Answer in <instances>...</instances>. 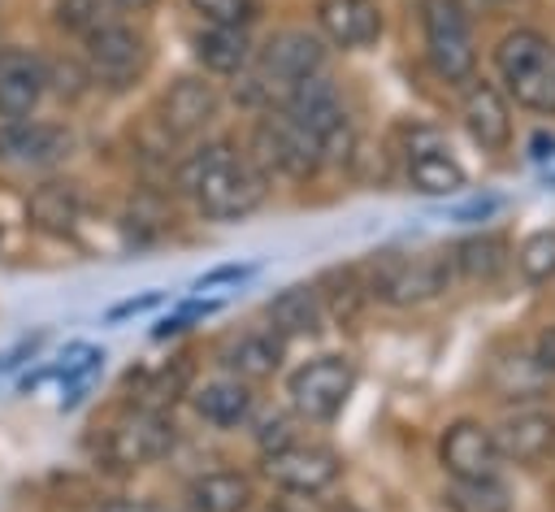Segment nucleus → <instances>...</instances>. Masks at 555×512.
<instances>
[{"label":"nucleus","mask_w":555,"mask_h":512,"mask_svg":"<svg viewBox=\"0 0 555 512\" xmlns=\"http://www.w3.org/2000/svg\"><path fill=\"white\" fill-rule=\"evenodd\" d=\"M278 364H282V338H273L269 330L234 334L221 347V369L243 377V382H264V377L278 373Z\"/></svg>","instance_id":"nucleus-24"},{"label":"nucleus","mask_w":555,"mask_h":512,"mask_svg":"<svg viewBox=\"0 0 555 512\" xmlns=\"http://www.w3.org/2000/svg\"><path fill=\"white\" fill-rule=\"evenodd\" d=\"M264 477L291 495H321L343 477V456L325 443H286L278 451H264Z\"/></svg>","instance_id":"nucleus-12"},{"label":"nucleus","mask_w":555,"mask_h":512,"mask_svg":"<svg viewBox=\"0 0 555 512\" xmlns=\"http://www.w3.org/2000/svg\"><path fill=\"white\" fill-rule=\"evenodd\" d=\"M56 22L65 30H74V35H91L100 22H108L104 17V0H61L56 4Z\"/></svg>","instance_id":"nucleus-34"},{"label":"nucleus","mask_w":555,"mask_h":512,"mask_svg":"<svg viewBox=\"0 0 555 512\" xmlns=\"http://www.w3.org/2000/svg\"><path fill=\"white\" fill-rule=\"evenodd\" d=\"M460 121H464L468 139H473L481 152H490V156L507 152L512 139H516L512 100H507V95L499 91V82H490V78H468V82L460 87Z\"/></svg>","instance_id":"nucleus-13"},{"label":"nucleus","mask_w":555,"mask_h":512,"mask_svg":"<svg viewBox=\"0 0 555 512\" xmlns=\"http://www.w3.org/2000/svg\"><path fill=\"white\" fill-rule=\"evenodd\" d=\"M48 91V65L26 48H0V117L26 121Z\"/></svg>","instance_id":"nucleus-17"},{"label":"nucleus","mask_w":555,"mask_h":512,"mask_svg":"<svg viewBox=\"0 0 555 512\" xmlns=\"http://www.w3.org/2000/svg\"><path fill=\"white\" fill-rule=\"evenodd\" d=\"M542 182H546V187H551V191H555V165H551V169H546V174H542Z\"/></svg>","instance_id":"nucleus-45"},{"label":"nucleus","mask_w":555,"mask_h":512,"mask_svg":"<svg viewBox=\"0 0 555 512\" xmlns=\"http://www.w3.org/2000/svg\"><path fill=\"white\" fill-rule=\"evenodd\" d=\"M251 273H256V265H217V269L195 278V291H212V286H225V282H247Z\"/></svg>","instance_id":"nucleus-37"},{"label":"nucleus","mask_w":555,"mask_h":512,"mask_svg":"<svg viewBox=\"0 0 555 512\" xmlns=\"http://www.w3.org/2000/svg\"><path fill=\"white\" fill-rule=\"evenodd\" d=\"M264 321H269L264 330H269L273 338H312V334L321 330V321H325V308H321L317 286L295 282V286L278 291V295L264 304Z\"/></svg>","instance_id":"nucleus-20"},{"label":"nucleus","mask_w":555,"mask_h":512,"mask_svg":"<svg viewBox=\"0 0 555 512\" xmlns=\"http://www.w3.org/2000/svg\"><path fill=\"white\" fill-rule=\"evenodd\" d=\"M499 456L520 469H542L555 456V412L542 404H516L494 425Z\"/></svg>","instance_id":"nucleus-14"},{"label":"nucleus","mask_w":555,"mask_h":512,"mask_svg":"<svg viewBox=\"0 0 555 512\" xmlns=\"http://www.w3.org/2000/svg\"><path fill=\"white\" fill-rule=\"evenodd\" d=\"M264 174H286L295 182L312 178L321 169V143L282 108H264L251 126V152H247Z\"/></svg>","instance_id":"nucleus-8"},{"label":"nucleus","mask_w":555,"mask_h":512,"mask_svg":"<svg viewBox=\"0 0 555 512\" xmlns=\"http://www.w3.org/2000/svg\"><path fill=\"white\" fill-rule=\"evenodd\" d=\"M334 512H360V508H356V503H338Z\"/></svg>","instance_id":"nucleus-46"},{"label":"nucleus","mask_w":555,"mask_h":512,"mask_svg":"<svg viewBox=\"0 0 555 512\" xmlns=\"http://www.w3.org/2000/svg\"><path fill=\"white\" fill-rule=\"evenodd\" d=\"M416 22L425 65L438 82L464 87L468 78H477V39L460 0H416Z\"/></svg>","instance_id":"nucleus-4"},{"label":"nucleus","mask_w":555,"mask_h":512,"mask_svg":"<svg viewBox=\"0 0 555 512\" xmlns=\"http://www.w3.org/2000/svg\"><path fill=\"white\" fill-rule=\"evenodd\" d=\"M512 265H516V273H520L529 286L555 282V230H533V234H525L520 247L512 252Z\"/></svg>","instance_id":"nucleus-29"},{"label":"nucleus","mask_w":555,"mask_h":512,"mask_svg":"<svg viewBox=\"0 0 555 512\" xmlns=\"http://www.w3.org/2000/svg\"><path fill=\"white\" fill-rule=\"evenodd\" d=\"M403 178L421 195H455L468 187L464 161L451 152V143L434 126H412L403 143Z\"/></svg>","instance_id":"nucleus-10"},{"label":"nucleus","mask_w":555,"mask_h":512,"mask_svg":"<svg viewBox=\"0 0 555 512\" xmlns=\"http://www.w3.org/2000/svg\"><path fill=\"white\" fill-rule=\"evenodd\" d=\"M186 4L204 26H243V30H251V22L260 17V0H186Z\"/></svg>","instance_id":"nucleus-33"},{"label":"nucleus","mask_w":555,"mask_h":512,"mask_svg":"<svg viewBox=\"0 0 555 512\" xmlns=\"http://www.w3.org/2000/svg\"><path fill=\"white\" fill-rule=\"evenodd\" d=\"M360 278L369 299L412 308V304L438 299L460 273H455L451 247H438V252H373L360 265Z\"/></svg>","instance_id":"nucleus-3"},{"label":"nucleus","mask_w":555,"mask_h":512,"mask_svg":"<svg viewBox=\"0 0 555 512\" xmlns=\"http://www.w3.org/2000/svg\"><path fill=\"white\" fill-rule=\"evenodd\" d=\"M351 391H356V364L343 351H321V356L304 360L299 369H291V377H286L291 408L317 425L334 421L347 408Z\"/></svg>","instance_id":"nucleus-6"},{"label":"nucleus","mask_w":555,"mask_h":512,"mask_svg":"<svg viewBox=\"0 0 555 512\" xmlns=\"http://www.w3.org/2000/svg\"><path fill=\"white\" fill-rule=\"evenodd\" d=\"M221 117V91L208 78H173L160 95L156 121L169 139H195Z\"/></svg>","instance_id":"nucleus-15"},{"label":"nucleus","mask_w":555,"mask_h":512,"mask_svg":"<svg viewBox=\"0 0 555 512\" xmlns=\"http://www.w3.org/2000/svg\"><path fill=\"white\" fill-rule=\"evenodd\" d=\"M169 447H173V421H169V412L139 404V408H126L104 430L100 456H104V469L134 473V469H147L160 456H169Z\"/></svg>","instance_id":"nucleus-7"},{"label":"nucleus","mask_w":555,"mask_h":512,"mask_svg":"<svg viewBox=\"0 0 555 512\" xmlns=\"http://www.w3.org/2000/svg\"><path fill=\"white\" fill-rule=\"evenodd\" d=\"M100 369H104V351H100L95 343H69V347L56 356V364L39 369V373L26 377L22 386L30 391V386H39V382H65V386H74V382H95Z\"/></svg>","instance_id":"nucleus-28"},{"label":"nucleus","mask_w":555,"mask_h":512,"mask_svg":"<svg viewBox=\"0 0 555 512\" xmlns=\"http://www.w3.org/2000/svg\"><path fill=\"white\" fill-rule=\"evenodd\" d=\"M529 156H533V161H555V135H546V130L533 135V139H529Z\"/></svg>","instance_id":"nucleus-43"},{"label":"nucleus","mask_w":555,"mask_h":512,"mask_svg":"<svg viewBox=\"0 0 555 512\" xmlns=\"http://www.w3.org/2000/svg\"><path fill=\"white\" fill-rule=\"evenodd\" d=\"M186 499H191V512H247L256 499V486L238 469H212L186 486Z\"/></svg>","instance_id":"nucleus-26"},{"label":"nucleus","mask_w":555,"mask_h":512,"mask_svg":"<svg viewBox=\"0 0 555 512\" xmlns=\"http://www.w3.org/2000/svg\"><path fill=\"white\" fill-rule=\"evenodd\" d=\"M191 356H173L169 364H160V369H152V373H143L147 377V386H143V395H147V408H169L173 399H182V391L191 386Z\"/></svg>","instance_id":"nucleus-31"},{"label":"nucleus","mask_w":555,"mask_h":512,"mask_svg":"<svg viewBox=\"0 0 555 512\" xmlns=\"http://www.w3.org/2000/svg\"><path fill=\"white\" fill-rule=\"evenodd\" d=\"M100 512H173V508L152 503V499H108Z\"/></svg>","instance_id":"nucleus-42"},{"label":"nucleus","mask_w":555,"mask_h":512,"mask_svg":"<svg viewBox=\"0 0 555 512\" xmlns=\"http://www.w3.org/2000/svg\"><path fill=\"white\" fill-rule=\"evenodd\" d=\"M26 213H30V226H39L43 234H69L82 217V191L69 178H48L43 187L30 191Z\"/></svg>","instance_id":"nucleus-25"},{"label":"nucleus","mask_w":555,"mask_h":512,"mask_svg":"<svg viewBox=\"0 0 555 512\" xmlns=\"http://www.w3.org/2000/svg\"><path fill=\"white\" fill-rule=\"evenodd\" d=\"M82 43H87V74H91V82H100L108 91H130L147 74L152 48L126 22H100L91 35H82Z\"/></svg>","instance_id":"nucleus-9"},{"label":"nucleus","mask_w":555,"mask_h":512,"mask_svg":"<svg viewBox=\"0 0 555 512\" xmlns=\"http://www.w3.org/2000/svg\"><path fill=\"white\" fill-rule=\"evenodd\" d=\"M494 213H499V200H494V195H481V200L455 208V221H486V217H494Z\"/></svg>","instance_id":"nucleus-41"},{"label":"nucleus","mask_w":555,"mask_h":512,"mask_svg":"<svg viewBox=\"0 0 555 512\" xmlns=\"http://www.w3.org/2000/svg\"><path fill=\"white\" fill-rule=\"evenodd\" d=\"M438 464L451 482H486L499 477V443L494 430L481 417H455L447 421V430L438 434Z\"/></svg>","instance_id":"nucleus-11"},{"label":"nucleus","mask_w":555,"mask_h":512,"mask_svg":"<svg viewBox=\"0 0 555 512\" xmlns=\"http://www.w3.org/2000/svg\"><path fill=\"white\" fill-rule=\"evenodd\" d=\"M191 48L208 74H243L256 56L251 35L243 26H204L191 35Z\"/></svg>","instance_id":"nucleus-23"},{"label":"nucleus","mask_w":555,"mask_h":512,"mask_svg":"<svg viewBox=\"0 0 555 512\" xmlns=\"http://www.w3.org/2000/svg\"><path fill=\"white\" fill-rule=\"evenodd\" d=\"M69 156V130L48 121H4L0 126V161L17 169H48Z\"/></svg>","instance_id":"nucleus-18"},{"label":"nucleus","mask_w":555,"mask_h":512,"mask_svg":"<svg viewBox=\"0 0 555 512\" xmlns=\"http://www.w3.org/2000/svg\"><path fill=\"white\" fill-rule=\"evenodd\" d=\"M529 356H533V364H538V369H542L546 377H555V321L538 330V338H533Z\"/></svg>","instance_id":"nucleus-39"},{"label":"nucleus","mask_w":555,"mask_h":512,"mask_svg":"<svg viewBox=\"0 0 555 512\" xmlns=\"http://www.w3.org/2000/svg\"><path fill=\"white\" fill-rule=\"evenodd\" d=\"M490 65L499 78V91L538 117H555V39L533 30V26H516L507 35H499V43L490 48Z\"/></svg>","instance_id":"nucleus-2"},{"label":"nucleus","mask_w":555,"mask_h":512,"mask_svg":"<svg viewBox=\"0 0 555 512\" xmlns=\"http://www.w3.org/2000/svg\"><path fill=\"white\" fill-rule=\"evenodd\" d=\"M247 512H282V508H247Z\"/></svg>","instance_id":"nucleus-47"},{"label":"nucleus","mask_w":555,"mask_h":512,"mask_svg":"<svg viewBox=\"0 0 555 512\" xmlns=\"http://www.w3.org/2000/svg\"><path fill=\"white\" fill-rule=\"evenodd\" d=\"M217 308H221V299H191V304H182L173 317H165V321L152 330V338H173V334L191 330V321H199V317H212Z\"/></svg>","instance_id":"nucleus-35"},{"label":"nucleus","mask_w":555,"mask_h":512,"mask_svg":"<svg viewBox=\"0 0 555 512\" xmlns=\"http://www.w3.org/2000/svg\"><path fill=\"white\" fill-rule=\"evenodd\" d=\"M451 508H455V512H507V486H503L499 477H486V482H455Z\"/></svg>","instance_id":"nucleus-32"},{"label":"nucleus","mask_w":555,"mask_h":512,"mask_svg":"<svg viewBox=\"0 0 555 512\" xmlns=\"http://www.w3.org/2000/svg\"><path fill=\"white\" fill-rule=\"evenodd\" d=\"M451 260H455V273H460V278L490 286V282H499V278L507 273V265H512V243H507V234H499V230H481V234L460 239V243L451 247Z\"/></svg>","instance_id":"nucleus-22"},{"label":"nucleus","mask_w":555,"mask_h":512,"mask_svg":"<svg viewBox=\"0 0 555 512\" xmlns=\"http://www.w3.org/2000/svg\"><path fill=\"white\" fill-rule=\"evenodd\" d=\"M160 299H165L160 291H143V295H130V299L113 304V308L104 312V321H126V317H134V312H147V308H156Z\"/></svg>","instance_id":"nucleus-40"},{"label":"nucleus","mask_w":555,"mask_h":512,"mask_svg":"<svg viewBox=\"0 0 555 512\" xmlns=\"http://www.w3.org/2000/svg\"><path fill=\"white\" fill-rule=\"evenodd\" d=\"M494 4H512V0H494Z\"/></svg>","instance_id":"nucleus-48"},{"label":"nucleus","mask_w":555,"mask_h":512,"mask_svg":"<svg viewBox=\"0 0 555 512\" xmlns=\"http://www.w3.org/2000/svg\"><path fill=\"white\" fill-rule=\"evenodd\" d=\"M286 117H295L317 143L325 139V135H334L338 126H347V108H343V95H338V87L325 78V74H312V78H304V82H295L286 95H282V104H278Z\"/></svg>","instance_id":"nucleus-19"},{"label":"nucleus","mask_w":555,"mask_h":512,"mask_svg":"<svg viewBox=\"0 0 555 512\" xmlns=\"http://www.w3.org/2000/svg\"><path fill=\"white\" fill-rule=\"evenodd\" d=\"M256 443H260V451H278V447L295 443L291 417H286V412H273V417H264V421H260V430H256Z\"/></svg>","instance_id":"nucleus-36"},{"label":"nucleus","mask_w":555,"mask_h":512,"mask_svg":"<svg viewBox=\"0 0 555 512\" xmlns=\"http://www.w3.org/2000/svg\"><path fill=\"white\" fill-rule=\"evenodd\" d=\"M251 61H256V69L247 78V91L273 108V104H282V95L295 82L325 69V39L304 26H282L256 48Z\"/></svg>","instance_id":"nucleus-5"},{"label":"nucleus","mask_w":555,"mask_h":512,"mask_svg":"<svg viewBox=\"0 0 555 512\" xmlns=\"http://www.w3.org/2000/svg\"><path fill=\"white\" fill-rule=\"evenodd\" d=\"M121 9H130V13H143V9H156L160 0H117Z\"/></svg>","instance_id":"nucleus-44"},{"label":"nucleus","mask_w":555,"mask_h":512,"mask_svg":"<svg viewBox=\"0 0 555 512\" xmlns=\"http://www.w3.org/2000/svg\"><path fill=\"white\" fill-rule=\"evenodd\" d=\"M312 13H317V35L330 48H343V52L373 48L386 30V17H382L377 0H317Z\"/></svg>","instance_id":"nucleus-16"},{"label":"nucleus","mask_w":555,"mask_h":512,"mask_svg":"<svg viewBox=\"0 0 555 512\" xmlns=\"http://www.w3.org/2000/svg\"><path fill=\"white\" fill-rule=\"evenodd\" d=\"M191 404H195L199 421H208V425H217V430H234V425H243V421L251 417L256 395H251V382H243V377H234V373H221V377L199 382V386L191 391Z\"/></svg>","instance_id":"nucleus-21"},{"label":"nucleus","mask_w":555,"mask_h":512,"mask_svg":"<svg viewBox=\"0 0 555 512\" xmlns=\"http://www.w3.org/2000/svg\"><path fill=\"white\" fill-rule=\"evenodd\" d=\"M39 343H43V330H35V334H26V338H17L9 351H0V377L4 373H13L17 364H26L35 351H39Z\"/></svg>","instance_id":"nucleus-38"},{"label":"nucleus","mask_w":555,"mask_h":512,"mask_svg":"<svg viewBox=\"0 0 555 512\" xmlns=\"http://www.w3.org/2000/svg\"><path fill=\"white\" fill-rule=\"evenodd\" d=\"M178 187L208 221H238L269 195V174L230 139H208L178 161Z\"/></svg>","instance_id":"nucleus-1"},{"label":"nucleus","mask_w":555,"mask_h":512,"mask_svg":"<svg viewBox=\"0 0 555 512\" xmlns=\"http://www.w3.org/2000/svg\"><path fill=\"white\" fill-rule=\"evenodd\" d=\"M486 382H490V391H494L499 399L520 404V399H538V395H542L546 373L533 364V356H529V351H520V347H516V351H503V356H494V360H490Z\"/></svg>","instance_id":"nucleus-27"},{"label":"nucleus","mask_w":555,"mask_h":512,"mask_svg":"<svg viewBox=\"0 0 555 512\" xmlns=\"http://www.w3.org/2000/svg\"><path fill=\"white\" fill-rule=\"evenodd\" d=\"M321 286H330V291H317V295H321V308H330L338 321H351V317H356V308L369 299L360 269H334V273H325V282H321Z\"/></svg>","instance_id":"nucleus-30"}]
</instances>
